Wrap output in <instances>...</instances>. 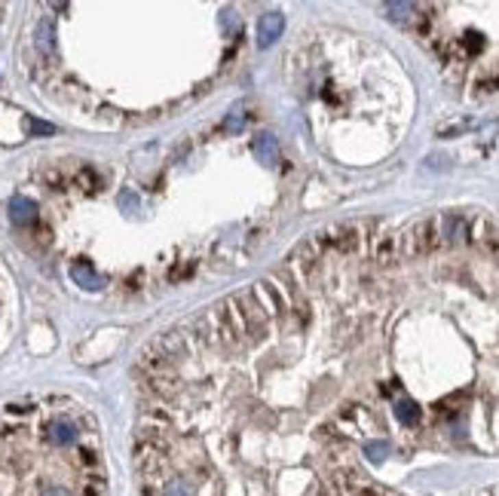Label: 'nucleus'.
Masks as SVG:
<instances>
[{
    "instance_id": "obj_1",
    "label": "nucleus",
    "mask_w": 499,
    "mask_h": 496,
    "mask_svg": "<svg viewBox=\"0 0 499 496\" xmlns=\"http://www.w3.org/2000/svg\"><path fill=\"white\" fill-rule=\"evenodd\" d=\"M402 243V254L404 258H413V254H429L441 245V227H438L435 218H426V221H417L404 236H398Z\"/></svg>"
},
{
    "instance_id": "obj_2",
    "label": "nucleus",
    "mask_w": 499,
    "mask_h": 496,
    "mask_svg": "<svg viewBox=\"0 0 499 496\" xmlns=\"http://www.w3.org/2000/svg\"><path fill=\"white\" fill-rule=\"evenodd\" d=\"M313 243L319 245V251L321 248H334V251H340V254H356L358 248H362V227H356V224L331 227V230L319 233Z\"/></svg>"
},
{
    "instance_id": "obj_3",
    "label": "nucleus",
    "mask_w": 499,
    "mask_h": 496,
    "mask_svg": "<svg viewBox=\"0 0 499 496\" xmlns=\"http://www.w3.org/2000/svg\"><path fill=\"white\" fill-rule=\"evenodd\" d=\"M230 300H233L236 310H239V316H242V322H245L248 334H264L267 316H264V310H260V303L254 300L252 291H239V295H233Z\"/></svg>"
},
{
    "instance_id": "obj_4",
    "label": "nucleus",
    "mask_w": 499,
    "mask_h": 496,
    "mask_svg": "<svg viewBox=\"0 0 499 496\" xmlns=\"http://www.w3.org/2000/svg\"><path fill=\"white\" fill-rule=\"evenodd\" d=\"M208 322H212V331H215V343H227V347H233L236 340H239V331H236L233 319H230V310H227V300L224 303H215L212 310L206 312Z\"/></svg>"
},
{
    "instance_id": "obj_5",
    "label": "nucleus",
    "mask_w": 499,
    "mask_h": 496,
    "mask_svg": "<svg viewBox=\"0 0 499 496\" xmlns=\"http://www.w3.org/2000/svg\"><path fill=\"white\" fill-rule=\"evenodd\" d=\"M138 364H141L144 374H172L175 358H169L166 352H162L160 343H150V347L141 349V358H138Z\"/></svg>"
},
{
    "instance_id": "obj_6",
    "label": "nucleus",
    "mask_w": 499,
    "mask_h": 496,
    "mask_svg": "<svg viewBox=\"0 0 499 496\" xmlns=\"http://www.w3.org/2000/svg\"><path fill=\"white\" fill-rule=\"evenodd\" d=\"M252 295H254V300L260 303V310H264V316H282L285 312V300H282V295L276 291V285L273 282H258L252 288Z\"/></svg>"
},
{
    "instance_id": "obj_7",
    "label": "nucleus",
    "mask_w": 499,
    "mask_h": 496,
    "mask_svg": "<svg viewBox=\"0 0 499 496\" xmlns=\"http://www.w3.org/2000/svg\"><path fill=\"white\" fill-rule=\"evenodd\" d=\"M141 386H144V393H150V395L172 398L181 389V383H178V377H175V374H144L141 377Z\"/></svg>"
},
{
    "instance_id": "obj_8",
    "label": "nucleus",
    "mask_w": 499,
    "mask_h": 496,
    "mask_svg": "<svg viewBox=\"0 0 499 496\" xmlns=\"http://www.w3.org/2000/svg\"><path fill=\"white\" fill-rule=\"evenodd\" d=\"M77 426L71 420H64V417H58V420H52L49 426H46V441L49 445H56V447H68V445H74L77 441Z\"/></svg>"
},
{
    "instance_id": "obj_9",
    "label": "nucleus",
    "mask_w": 499,
    "mask_h": 496,
    "mask_svg": "<svg viewBox=\"0 0 499 496\" xmlns=\"http://www.w3.org/2000/svg\"><path fill=\"white\" fill-rule=\"evenodd\" d=\"M282 31H285V18H282L279 12H267V16H260V22H258V43L260 47H273V43L282 37Z\"/></svg>"
},
{
    "instance_id": "obj_10",
    "label": "nucleus",
    "mask_w": 499,
    "mask_h": 496,
    "mask_svg": "<svg viewBox=\"0 0 499 496\" xmlns=\"http://www.w3.org/2000/svg\"><path fill=\"white\" fill-rule=\"evenodd\" d=\"M71 279H74L80 288H86V291H98L104 285V279L95 273V266H92L89 260H83V258L71 264Z\"/></svg>"
},
{
    "instance_id": "obj_11",
    "label": "nucleus",
    "mask_w": 499,
    "mask_h": 496,
    "mask_svg": "<svg viewBox=\"0 0 499 496\" xmlns=\"http://www.w3.org/2000/svg\"><path fill=\"white\" fill-rule=\"evenodd\" d=\"M10 218H12V224H19V227L34 224L37 221V206L28 197H12L10 199Z\"/></svg>"
},
{
    "instance_id": "obj_12",
    "label": "nucleus",
    "mask_w": 499,
    "mask_h": 496,
    "mask_svg": "<svg viewBox=\"0 0 499 496\" xmlns=\"http://www.w3.org/2000/svg\"><path fill=\"white\" fill-rule=\"evenodd\" d=\"M398 258H402V243H398V236H380L377 245H374V260H380V264H395Z\"/></svg>"
},
{
    "instance_id": "obj_13",
    "label": "nucleus",
    "mask_w": 499,
    "mask_h": 496,
    "mask_svg": "<svg viewBox=\"0 0 499 496\" xmlns=\"http://www.w3.org/2000/svg\"><path fill=\"white\" fill-rule=\"evenodd\" d=\"M254 156L260 162H267V166H276L279 162V141L273 135H258L254 138Z\"/></svg>"
},
{
    "instance_id": "obj_14",
    "label": "nucleus",
    "mask_w": 499,
    "mask_h": 496,
    "mask_svg": "<svg viewBox=\"0 0 499 496\" xmlns=\"http://www.w3.org/2000/svg\"><path fill=\"white\" fill-rule=\"evenodd\" d=\"M187 331H190V337L196 340V347H212V343H215V331H212V322H208V316L190 319Z\"/></svg>"
},
{
    "instance_id": "obj_15",
    "label": "nucleus",
    "mask_w": 499,
    "mask_h": 496,
    "mask_svg": "<svg viewBox=\"0 0 499 496\" xmlns=\"http://www.w3.org/2000/svg\"><path fill=\"white\" fill-rule=\"evenodd\" d=\"M438 227H441V236H448V243H459L469 233V224L459 214H448L444 221H438Z\"/></svg>"
},
{
    "instance_id": "obj_16",
    "label": "nucleus",
    "mask_w": 499,
    "mask_h": 496,
    "mask_svg": "<svg viewBox=\"0 0 499 496\" xmlns=\"http://www.w3.org/2000/svg\"><path fill=\"white\" fill-rule=\"evenodd\" d=\"M162 347V352H166L169 358H181L184 352H187V340L178 334V331H169V334H162L160 340H156Z\"/></svg>"
},
{
    "instance_id": "obj_17",
    "label": "nucleus",
    "mask_w": 499,
    "mask_h": 496,
    "mask_svg": "<svg viewBox=\"0 0 499 496\" xmlns=\"http://www.w3.org/2000/svg\"><path fill=\"white\" fill-rule=\"evenodd\" d=\"M395 417L404 423V426H417L419 423V408L411 401V398H402V401L395 404Z\"/></svg>"
},
{
    "instance_id": "obj_18",
    "label": "nucleus",
    "mask_w": 499,
    "mask_h": 496,
    "mask_svg": "<svg viewBox=\"0 0 499 496\" xmlns=\"http://www.w3.org/2000/svg\"><path fill=\"white\" fill-rule=\"evenodd\" d=\"M37 47L43 52L56 49V31H52V22H40L37 25Z\"/></svg>"
},
{
    "instance_id": "obj_19",
    "label": "nucleus",
    "mask_w": 499,
    "mask_h": 496,
    "mask_svg": "<svg viewBox=\"0 0 499 496\" xmlns=\"http://www.w3.org/2000/svg\"><path fill=\"white\" fill-rule=\"evenodd\" d=\"M383 10L389 12V18H395V22H408V18H413L417 6H413V3H386Z\"/></svg>"
},
{
    "instance_id": "obj_20",
    "label": "nucleus",
    "mask_w": 499,
    "mask_h": 496,
    "mask_svg": "<svg viewBox=\"0 0 499 496\" xmlns=\"http://www.w3.org/2000/svg\"><path fill=\"white\" fill-rule=\"evenodd\" d=\"M162 496H193V487H190L184 478H169L166 484H162Z\"/></svg>"
},
{
    "instance_id": "obj_21",
    "label": "nucleus",
    "mask_w": 499,
    "mask_h": 496,
    "mask_svg": "<svg viewBox=\"0 0 499 496\" xmlns=\"http://www.w3.org/2000/svg\"><path fill=\"white\" fill-rule=\"evenodd\" d=\"M365 456L374 462H383L389 456V441H367L365 445Z\"/></svg>"
},
{
    "instance_id": "obj_22",
    "label": "nucleus",
    "mask_w": 499,
    "mask_h": 496,
    "mask_svg": "<svg viewBox=\"0 0 499 496\" xmlns=\"http://www.w3.org/2000/svg\"><path fill=\"white\" fill-rule=\"evenodd\" d=\"M459 47H463L465 55H478V52L484 49V37L475 34V31H469V34H465L463 40H459Z\"/></svg>"
},
{
    "instance_id": "obj_23",
    "label": "nucleus",
    "mask_w": 499,
    "mask_h": 496,
    "mask_svg": "<svg viewBox=\"0 0 499 496\" xmlns=\"http://www.w3.org/2000/svg\"><path fill=\"white\" fill-rule=\"evenodd\" d=\"M472 126V120H450V123H441L438 126V138H450V135H459Z\"/></svg>"
},
{
    "instance_id": "obj_24",
    "label": "nucleus",
    "mask_w": 499,
    "mask_h": 496,
    "mask_svg": "<svg viewBox=\"0 0 499 496\" xmlns=\"http://www.w3.org/2000/svg\"><path fill=\"white\" fill-rule=\"evenodd\" d=\"M25 129H28L31 135H52L56 132V126H49V123H43V120H25Z\"/></svg>"
},
{
    "instance_id": "obj_25",
    "label": "nucleus",
    "mask_w": 499,
    "mask_h": 496,
    "mask_svg": "<svg viewBox=\"0 0 499 496\" xmlns=\"http://www.w3.org/2000/svg\"><path fill=\"white\" fill-rule=\"evenodd\" d=\"M77 184H80L83 190H95V187H98L95 172H92V169H80V175H77Z\"/></svg>"
},
{
    "instance_id": "obj_26",
    "label": "nucleus",
    "mask_w": 499,
    "mask_h": 496,
    "mask_svg": "<svg viewBox=\"0 0 499 496\" xmlns=\"http://www.w3.org/2000/svg\"><path fill=\"white\" fill-rule=\"evenodd\" d=\"M34 414V404H6V417H28Z\"/></svg>"
},
{
    "instance_id": "obj_27",
    "label": "nucleus",
    "mask_w": 499,
    "mask_h": 496,
    "mask_svg": "<svg viewBox=\"0 0 499 496\" xmlns=\"http://www.w3.org/2000/svg\"><path fill=\"white\" fill-rule=\"evenodd\" d=\"M120 206H123V212H138V197L132 190H123L120 193Z\"/></svg>"
},
{
    "instance_id": "obj_28",
    "label": "nucleus",
    "mask_w": 499,
    "mask_h": 496,
    "mask_svg": "<svg viewBox=\"0 0 499 496\" xmlns=\"http://www.w3.org/2000/svg\"><path fill=\"white\" fill-rule=\"evenodd\" d=\"M499 89V74H494V77H484V80H478V92H496Z\"/></svg>"
},
{
    "instance_id": "obj_29",
    "label": "nucleus",
    "mask_w": 499,
    "mask_h": 496,
    "mask_svg": "<svg viewBox=\"0 0 499 496\" xmlns=\"http://www.w3.org/2000/svg\"><path fill=\"white\" fill-rule=\"evenodd\" d=\"M484 245H487V251L499 258V230H487V236H484Z\"/></svg>"
},
{
    "instance_id": "obj_30",
    "label": "nucleus",
    "mask_w": 499,
    "mask_h": 496,
    "mask_svg": "<svg viewBox=\"0 0 499 496\" xmlns=\"http://www.w3.org/2000/svg\"><path fill=\"white\" fill-rule=\"evenodd\" d=\"M190 273H193V264H181V266H175V270L169 273V279H172V282H178V279L190 276Z\"/></svg>"
},
{
    "instance_id": "obj_31",
    "label": "nucleus",
    "mask_w": 499,
    "mask_h": 496,
    "mask_svg": "<svg viewBox=\"0 0 499 496\" xmlns=\"http://www.w3.org/2000/svg\"><path fill=\"white\" fill-rule=\"evenodd\" d=\"M77 456H80V462H83V466H89V469H95V466H98V456H95V450H86V447H83Z\"/></svg>"
},
{
    "instance_id": "obj_32",
    "label": "nucleus",
    "mask_w": 499,
    "mask_h": 496,
    "mask_svg": "<svg viewBox=\"0 0 499 496\" xmlns=\"http://www.w3.org/2000/svg\"><path fill=\"white\" fill-rule=\"evenodd\" d=\"M101 491H104L101 481H92V484L83 487V496H101Z\"/></svg>"
},
{
    "instance_id": "obj_33",
    "label": "nucleus",
    "mask_w": 499,
    "mask_h": 496,
    "mask_svg": "<svg viewBox=\"0 0 499 496\" xmlns=\"http://www.w3.org/2000/svg\"><path fill=\"white\" fill-rule=\"evenodd\" d=\"M46 181L52 184V190H62V184H64L62 175H56V172H46Z\"/></svg>"
},
{
    "instance_id": "obj_34",
    "label": "nucleus",
    "mask_w": 499,
    "mask_h": 496,
    "mask_svg": "<svg viewBox=\"0 0 499 496\" xmlns=\"http://www.w3.org/2000/svg\"><path fill=\"white\" fill-rule=\"evenodd\" d=\"M40 496H71L64 487H43V493Z\"/></svg>"
},
{
    "instance_id": "obj_35",
    "label": "nucleus",
    "mask_w": 499,
    "mask_h": 496,
    "mask_svg": "<svg viewBox=\"0 0 499 496\" xmlns=\"http://www.w3.org/2000/svg\"><path fill=\"white\" fill-rule=\"evenodd\" d=\"M224 129H242V116H230L224 123Z\"/></svg>"
}]
</instances>
